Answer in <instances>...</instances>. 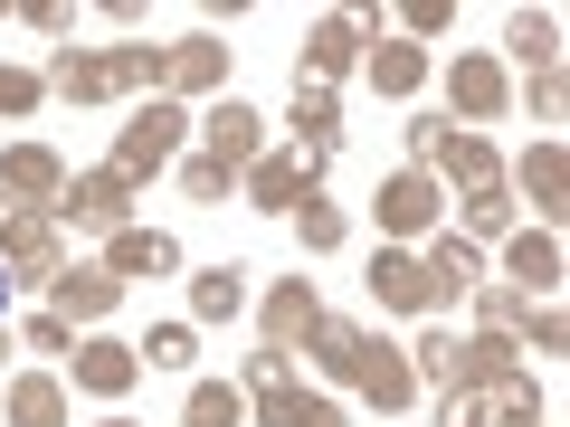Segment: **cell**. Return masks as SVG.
<instances>
[{"label":"cell","instance_id":"1","mask_svg":"<svg viewBox=\"0 0 570 427\" xmlns=\"http://www.w3.org/2000/svg\"><path fill=\"white\" fill-rule=\"evenodd\" d=\"M314 361L333 370V380H352L362 399H381V408H409V389H419V370H409V351L400 342H381V332H362V324H314Z\"/></svg>","mask_w":570,"mask_h":427},{"label":"cell","instance_id":"2","mask_svg":"<svg viewBox=\"0 0 570 427\" xmlns=\"http://www.w3.org/2000/svg\"><path fill=\"white\" fill-rule=\"evenodd\" d=\"M163 67L171 48H58V67H48V86H58L67 105H105V96H163Z\"/></svg>","mask_w":570,"mask_h":427},{"label":"cell","instance_id":"3","mask_svg":"<svg viewBox=\"0 0 570 427\" xmlns=\"http://www.w3.org/2000/svg\"><path fill=\"white\" fill-rule=\"evenodd\" d=\"M247 389H257V427H343L333 399L295 389V351H247Z\"/></svg>","mask_w":570,"mask_h":427},{"label":"cell","instance_id":"4","mask_svg":"<svg viewBox=\"0 0 570 427\" xmlns=\"http://www.w3.org/2000/svg\"><path fill=\"white\" fill-rule=\"evenodd\" d=\"M181 133H190V115H181L171 96H153V105H142L134 123H124V142H115V171H124V181H142V171H163L171 152H181Z\"/></svg>","mask_w":570,"mask_h":427},{"label":"cell","instance_id":"5","mask_svg":"<svg viewBox=\"0 0 570 427\" xmlns=\"http://www.w3.org/2000/svg\"><path fill=\"white\" fill-rule=\"evenodd\" d=\"M0 266H20L29 285H48L67 266V238H58V209H0Z\"/></svg>","mask_w":570,"mask_h":427},{"label":"cell","instance_id":"6","mask_svg":"<svg viewBox=\"0 0 570 427\" xmlns=\"http://www.w3.org/2000/svg\"><path fill=\"white\" fill-rule=\"evenodd\" d=\"M124 200H134V181H124L115 162H96V171H77V181L58 190V219H77V228H124Z\"/></svg>","mask_w":570,"mask_h":427},{"label":"cell","instance_id":"7","mask_svg":"<svg viewBox=\"0 0 570 427\" xmlns=\"http://www.w3.org/2000/svg\"><path fill=\"white\" fill-rule=\"evenodd\" d=\"M428 162L448 171L466 200H485V190H504V171H494V152H485V133H456V123H438L428 133Z\"/></svg>","mask_w":570,"mask_h":427},{"label":"cell","instance_id":"8","mask_svg":"<svg viewBox=\"0 0 570 427\" xmlns=\"http://www.w3.org/2000/svg\"><path fill=\"white\" fill-rule=\"evenodd\" d=\"M115 295H124V285L105 276V266H58V276H48V314H58L67 332H77V324H105Z\"/></svg>","mask_w":570,"mask_h":427},{"label":"cell","instance_id":"9","mask_svg":"<svg viewBox=\"0 0 570 427\" xmlns=\"http://www.w3.org/2000/svg\"><path fill=\"white\" fill-rule=\"evenodd\" d=\"M333 142H343V105H333V86H305V77H295V162L324 171Z\"/></svg>","mask_w":570,"mask_h":427},{"label":"cell","instance_id":"10","mask_svg":"<svg viewBox=\"0 0 570 427\" xmlns=\"http://www.w3.org/2000/svg\"><path fill=\"white\" fill-rule=\"evenodd\" d=\"M200 133H209V162H219V171H247V162L266 152V123L247 115L238 96H219V105H209V115H200Z\"/></svg>","mask_w":570,"mask_h":427},{"label":"cell","instance_id":"11","mask_svg":"<svg viewBox=\"0 0 570 427\" xmlns=\"http://www.w3.org/2000/svg\"><path fill=\"white\" fill-rule=\"evenodd\" d=\"M247 200L276 209V219H295V209L314 200V171L295 162V152H257V162H247Z\"/></svg>","mask_w":570,"mask_h":427},{"label":"cell","instance_id":"12","mask_svg":"<svg viewBox=\"0 0 570 427\" xmlns=\"http://www.w3.org/2000/svg\"><path fill=\"white\" fill-rule=\"evenodd\" d=\"M381 228H390V238H419V228H438V181H428L419 162L381 181Z\"/></svg>","mask_w":570,"mask_h":427},{"label":"cell","instance_id":"13","mask_svg":"<svg viewBox=\"0 0 570 427\" xmlns=\"http://www.w3.org/2000/svg\"><path fill=\"white\" fill-rule=\"evenodd\" d=\"M0 190H10V200H39V209H58L67 162L48 152V142H20V152H0Z\"/></svg>","mask_w":570,"mask_h":427},{"label":"cell","instance_id":"14","mask_svg":"<svg viewBox=\"0 0 570 427\" xmlns=\"http://www.w3.org/2000/svg\"><path fill=\"white\" fill-rule=\"evenodd\" d=\"M371 295H381L390 314H428L438 305V285H428V266L409 257V247H381V257H371Z\"/></svg>","mask_w":570,"mask_h":427},{"label":"cell","instance_id":"15","mask_svg":"<svg viewBox=\"0 0 570 427\" xmlns=\"http://www.w3.org/2000/svg\"><path fill=\"white\" fill-rule=\"evenodd\" d=\"M314 324H324L314 285H305V276H285L276 295H266V351H295V342H314Z\"/></svg>","mask_w":570,"mask_h":427},{"label":"cell","instance_id":"16","mask_svg":"<svg viewBox=\"0 0 570 427\" xmlns=\"http://www.w3.org/2000/svg\"><path fill=\"white\" fill-rule=\"evenodd\" d=\"M171 266H181V247L163 238V228H115V247H105V276H171Z\"/></svg>","mask_w":570,"mask_h":427},{"label":"cell","instance_id":"17","mask_svg":"<svg viewBox=\"0 0 570 427\" xmlns=\"http://www.w3.org/2000/svg\"><path fill=\"white\" fill-rule=\"evenodd\" d=\"M163 86H171V96H219V86H228V48L219 39H181L171 67H163Z\"/></svg>","mask_w":570,"mask_h":427},{"label":"cell","instance_id":"18","mask_svg":"<svg viewBox=\"0 0 570 427\" xmlns=\"http://www.w3.org/2000/svg\"><path fill=\"white\" fill-rule=\"evenodd\" d=\"M352 58H362V20H343V10H333V20H314V48H305V86H333Z\"/></svg>","mask_w":570,"mask_h":427},{"label":"cell","instance_id":"19","mask_svg":"<svg viewBox=\"0 0 570 427\" xmlns=\"http://www.w3.org/2000/svg\"><path fill=\"white\" fill-rule=\"evenodd\" d=\"M142 380V361L124 342H77V389H96V399H124V389Z\"/></svg>","mask_w":570,"mask_h":427},{"label":"cell","instance_id":"20","mask_svg":"<svg viewBox=\"0 0 570 427\" xmlns=\"http://www.w3.org/2000/svg\"><path fill=\"white\" fill-rule=\"evenodd\" d=\"M448 96H456V115H475V123L504 115V67H494V58H456L448 67Z\"/></svg>","mask_w":570,"mask_h":427},{"label":"cell","instance_id":"21","mask_svg":"<svg viewBox=\"0 0 570 427\" xmlns=\"http://www.w3.org/2000/svg\"><path fill=\"white\" fill-rule=\"evenodd\" d=\"M523 190H532V209H542V228L570 209V162H561V142H532V152H523Z\"/></svg>","mask_w":570,"mask_h":427},{"label":"cell","instance_id":"22","mask_svg":"<svg viewBox=\"0 0 570 427\" xmlns=\"http://www.w3.org/2000/svg\"><path fill=\"white\" fill-rule=\"evenodd\" d=\"M504 48H513L523 67H532V77H551V67H561V20H551V10H513Z\"/></svg>","mask_w":570,"mask_h":427},{"label":"cell","instance_id":"23","mask_svg":"<svg viewBox=\"0 0 570 427\" xmlns=\"http://www.w3.org/2000/svg\"><path fill=\"white\" fill-rule=\"evenodd\" d=\"M504 266L523 276V295H551V285H561V238H551V228H523V238L504 247Z\"/></svg>","mask_w":570,"mask_h":427},{"label":"cell","instance_id":"24","mask_svg":"<svg viewBox=\"0 0 570 427\" xmlns=\"http://www.w3.org/2000/svg\"><path fill=\"white\" fill-rule=\"evenodd\" d=\"M419 266H428V285H438V305H448V295H475V285H485V266H475V247H466V238H438Z\"/></svg>","mask_w":570,"mask_h":427},{"label":"cell","instance_id":"25","mask_svg":"<svg viewBox=\"0 0 570 427\" xmlns=\"http://www.w3.org/2000/svg\"><path fill=\"white\" fill-rule=\"evenodd\" d=\"M10 427H67V389L48 380V370L10 380Z\"/></svg>","mask_w":570,"mask_h":427},{"label":"cell","instance_id":"26","mask_svg":"<svg viewBox=\"0 0 570 427\" xmlns=\"http://www.w3.org/2000/svg\"><path fill=\"white\" fill-rule=\"evenodd\" d=\"M371 86H381V96H419V86H428V58H419L409 39H381V48H371Z\"/></svg>","mask_w":570,"mask_h":427},{"label":"cell","instance_id":"27","mask_svg":"<svg viewBox=\"0 0 570 427\" xmlns=\"http://www.w3.org/2000/svg\"><path fill=\"white\" fill-rule=\"evenodd\" d=\"M238 305H247V266H209V276L190 285V314H200V324H228Z\"/></svg>","mask_w":570,"mask_h":427},{"label":"cell","instance_id":"28","mask_svg":"<svg viewBox=\"0 0 570 427\" xmlns=\"http://www.w3.org/2000/svg\"><path fill=\"white\" fill-rule=\"evenodd\" d=\"M181 427H247V399L228 380H200V389H190V408H181Z\"/></svg>","mask_w":570,"mask_h":427},{"label":"cell","instance_id":"29","mask_svg":"<svg viewBox=\"0 0 570 427\" xmlns=\"http://www.w3.org/2000/svg\"><path fill=\"white\" fill-rule=\"evenodd\" d=\"M134 361H153V370H181V361H190V324H153V342H142Z\"/></svg>","mask_w":570,"mask_h":427},{"label":"cell","instance_id":"30","mask_svg":"<svg viewBox=\"0 0 570 427\" xmlns=\"http://www.w3.org/2000/svg\"><path fill=\"white\" fill-rule=\"evenodd\" d=\"M494 418V389H448V408H438V427H485Z\"/></svg>","mask_w":570,"mask_h":427},{"label":"cell","instance_id":"31","mask_svg":"<svg viewBox=\"0 0 570 427\" xmlns=\"http://www.w3.org/2000/svg\"><path fill=\"white\" fill-rule=\"evenodd\" d=\"M39 96H48V77H29V67H0V115H29Z\"/></svg>","mask_w":570,"mask_h":427},{"label":"cell","instance_id":"32","mask_svg":"<svg viewBox=\"0 0 570 427\" xmlns=\"http://www.w3.org/2000/svg\"><path fill=\"white\" fill-rule=\"evenodd\" d=\"M181 190H190V200H228V171L209 162V152H190V162H181Z\"/></svg>","mask_w":570,"mask_h":427},{"label":"cell","instance_id":"33","mask_svg":"<svg viewBox=\"0 0 570 427\" xmlns=\"http://www.w3.org/2000/svg\"><path fill=\"white\" fill-rule=\"evenodd\" d=\"M466 228H475V238H504V228H513V200H504V190H485V200H466Z\"/></svg>","mask_w":570,"mask_h":427},{"label":"cell","instance_id":"34","mask_svg":"<svg viewBox=\"0 0 570 427\" xmlns=\"http://www.w3.org/2000/svg\"><path fill=\"white\" fill-rule=\"evenodd\" d=\"M295 228H305V247H343V219H333L324 200H305V209H295Z\"/></svg>","mask_w":570,"mask_h":427},{"label":"cell","instance_id":"35","mask_svg":"<svg viewBox=\"0 0 570 427\" xmlns=\"http://www.w3.org/2000/svg\"><path fill=\"white\" fill-rule=\"evenodd\" d=\"M400 29H409V39H438V29H448V0H409Z\"/></svg>","mask_w":570,"mask_h":427},{"label":"cell","instance_id":"36","mask_svg":"<svg viewBox=\"0 0 570 427\" xmlns=\"http://www.w3.org/2000/svg\"><path fill=\"white\" fill-rule=\"evenodd\" d=\"M20 342H29V351H67V324H58V314H29Z\"/></svg>","mask_w":570,"mask_h":427},{"label":"cell","instance_id":"37","mask_svg":"<svg viewBox=\"0 0 570 427\" xmlns=\"http://www.w3.org/2000/svg\"><path fill=\"white\" fill-rule=\"evenodd\" d=\"M504 427H542V418H504Z\"/></svg>","mask_w":570,"mask_h":427},{"label":"cell","instance_id":"38","mask_svg":"<svg viewBox=\"0 0 570 427\" xmlns=\"http://www.w3.org/2000/svg\"><path fill=\"white\" fill-rule=\"evenodd\" d=\"M0 305H10V276H0Z\"/></svg>","mask_w":570,"mask_h":427},{"label":"cell","instance_id":"39","mask_svg":"<svg viewBox=\"0 0 570 427\" xmlns=\"http://www.w3.org/2000/svg\"><path fill=\"white\" fill-rule=\"evenodd\" d=\"M0 351H10V324H0Z\"/></svg>","mask_w":570,"mask_h":427},{"label":"cell","instance_id":"40","mask_svg":"<svg viewBox=\"0 0 570 427\" xmlns=\"http://www.w3.org/2000/svg\"><path fill=\"white\" fill-rule=\"evenodd\" d=\"M105 427H134V418H105Z\"/></svg>","mask_w":570,"mask_h":427}]
</instances>
